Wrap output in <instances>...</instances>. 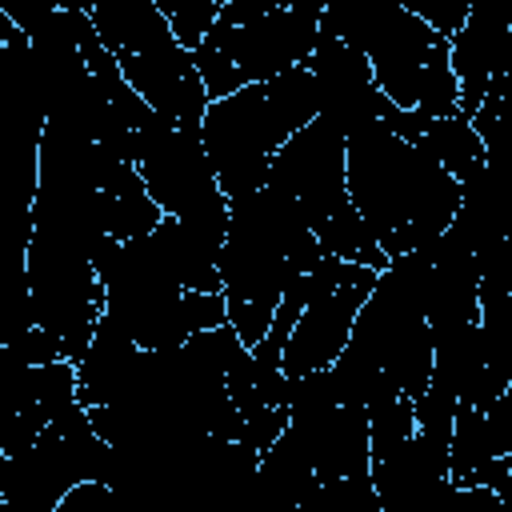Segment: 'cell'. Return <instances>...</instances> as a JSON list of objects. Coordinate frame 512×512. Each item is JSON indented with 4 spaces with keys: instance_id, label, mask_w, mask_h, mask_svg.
<instances>
[{
    "instance_id": "d6986e66",
    "label": "cell",
    "mask_w": 512,
    "mask_h": 512,
    "mask_svg": "<svg viewBox=\"0 0 512 512\" xmlns=\"http://www.w3.org/2000/svg\"><path fill=\"white\" fill-rule=\"evenodd\" d=\"M256 480L284 504L292 508H304L312 500V492L320 488V476H316V464L308 456V444L300 440V432L288 424L272 448L260 452V468H256Z\"/></svg>"
},
{
    "instance_id": "e0dca14e",
    "label": "cell",
    "mask_w": 512,
    "mask_h": 512,
    "mask_svg": "<svg viewBox=\"0 0 512 512\" xmlns=\"http://www.w3.org/2000/svg\"><path fill=\"white\" fill-rule=\"evenodd\" d=\"M512 64V24L472 16L452 32V72L460 80V112L476 116L488 84Z\"/></svg>"
},
{
    "instance_id": "2e32d148",
    "label": "cell",
    "mask_w": 512,
    "mask_h": 512,
    "mask_svg": "<svg viewBox=\"0 0 512 512\" xmlns=\"http://www.w3.org/2000/svg\"><path fill=\"white\" fill-rule=\"evenodd\" d=\"M396 136L420 144L424 152H432L456 180H464L472 168L484 164V140L472 124V116L464 112H448V116H432V112H412V108H396L388 104L380 116Z\"/></svg>"
},
{
    "instance_id": "30bf717a",
    "label": "cell",
    "mask_w": 512,
    "mask_h": 512,
    "mask_svg": "<svg viewBox=\"0 0 512 512\" xmlns=\"http://www.w3.org/2000/svg\"><path fill=\"white\" fill-rule=\"evenodd\" d=\"M376 276H380L376 268L340 256H324L320 268L308 272V300L280 360L288 380L312 368H328L344 352L352 324L376 288Z\"/></svg>"
},
{
    "instance_id": "ba28073f",
    "label": "cell",
    "mask_w": 512,
    "mask_h": 512,
    "mask_svg": "<svg viewBox=\"0 0 512 512\" xmlns=\"http://www.w3.org/2000/svg\"><path fill=\"white\" fill-rule=\"evenodd\" d=\"M24 284L32 320L60 340L68 360H80L108 308V292L92 252L64 236H52L48 228H32L24 244Z\"/></svg>"
},
{
    "instance_id": "9a60e30c",
    "label": "cell",
    "mask_w": 512,
    "mask_h": 512,
    "mask_svg": "<svg viewBox=\"0 0 512 512\" xmlns=\"http://www.w3.org/2000/svg\"><path fill=\"white\" fill-rule=\"evenodd\" d=\"M136 364H140L136 336L116 316L104 312L96 332H92V340H88V348H84V356L76 360V400L84 408L120 400L132 388Z\"/></svg>"
},
{
    "instance_id": "8992f818",
    "label": "cell",
    "mask_w": 512,
    "mask_h": 512,
    "mask_svg": "<svg viewBox=\"0 0 512 512\" xmlns=\"http://www.w3.org/2000/svg\"><path fill=\"white\" fill-rule=\"evenodd\" d=\"M104 480L124 488V456L96 432L88 408L68 404L24 452L4 456L0 496L12 512H56L68 488Z\"/></svg>"
},
{
    "instance_id": "52a82bcc",
    "label": "cell",
    "mask_w": 512,
    "mask_h": 512,
    "mask_svg": "<svg viewBox=\"0 0 512 512\" xmlns=\"http://www.w3.org/2000/svg\"><path fill=\"white\" fill-rule=\"evenodd\" d=\"M136 168L164 212L180 216L204 240L224 248L232 224V200L220 188L200 124H184L160 112L136 148Z\"/></svg>"
},
{
    "instance_id": "5b68a950",
    "label": "cell",
    "mask_w": 512,
    "mask_h": 512,
    "mask_svg": "<svg viewBox=\"0 0 512 512\" xmlns=\"http://www.w3.org/2000/svg\"><path fill=\"white\" fill-rule=\"evenodd\" d=\"M268 184L280 188L304 212L328 256L356 260L376 272L388 268V252L380 248V240L348 196V136L324 116L308 120L272 156Z\"/></svg>"
},
{
    "instance_id": "ac0fdd59",
    "label": "cell",
    "mask_w": 512,
    "mask_h": 512,
    "mask_svg": "<svg viewBox=\"0 0 512 512\" xmlns=\"http://www.w3.org/2000/svg\"><path fill=\"white\" fill-rule=\"evenodd\" d=\"M160 264L176 276L180 288H192V292H224V280H220V248L212 240H204L196 228H188L180 216L164 212V220L148 232Z\"/></svg>"
},
{
    "instance_id": "4fadbf2b",
    "label": "cell",
    "mask_w": 512,
    "mask_h": 512,
    "mask_svg": "<svg viewBox=\"0 0 512 512\" xmlns=\"http://www.w3.org/2000/svg\"><path fill=\"white\" fill-rule=\"evenodd\" d=\"M300 440L308 444V456L316 464L320 484L336 476H372V428H368V408L360 404H332L312 416H292L288 420Z\"/></svg>"
},
{
    "instance_id": "cb8c5ba5",
    "label": "cell",
    "mask_w": 512,
    "mask_h": 512,
    "mask_svg": "<svg viewBox=\"0 0 512 512\" xmlns=\"http://www.w3.org/2000/svg\"><path fill=\"white\" fill-rule=\"evenodd\" d=\"M284 8H292V12H304V16H324V8H328V0H280Z\"/></svg>"
},
{
    "instance_id": "3957f363",
    "label": "cell",
    "mask_w": 512,
    "mask_h": 512,
    "mask_svg": "<svg viewBox=\"0 0 512 512\" xmlns=\"http://www.w3.org/2000/svg\"><path fill=\"white\" fill-rule=\"evenodd\" d=\"M320 24L368 56L380 92L396 108L432 116L460 112L452 36L436 32L400 0H328Z\"/></svg>"
},
{
    "instance_id": "5bb4252c",
    "label": "cell",
    "mask_w": 512,
    "mask_h": 512,
    "mask_svg": "<svg viewBox=\"0 0 512 512\" xmlns=\"http://www.w3.org/2000/svg\"><path fill=\"white\" fill-rule=\"evenodd\" d=\"M432 348H436L432 352V384L448 388L460 404L488 408L508 388V380L488 360L480 320L432 328Z\"/></svg>"
},
{
    "instance_id": "603a6c76",
    "label": "cell",
    "mask_w": 512,
    "mask_h": 512,
    "mask_svg": "<svg viewBox=\"0 0 512 512\" xmlns=\"http://www.w3.org/2000/svg\"><path fill=\"white\" fill-rule=\"evenodd\" d=\"M476 116H488V120H504V124H512V64H508V68L488 84V92H484V100H480Z\"/></svg>"
},
{
    "instance_id": "44dd1931",
    "label": "cell",
    "mask_w": 512,
    "mask_h": 512,
    "mask_svg": "<svg viewBox=\"0 0 512 512\" xmlns=\"http://www.w3.org/2000/svg\"><path fill=\"white\" fill-rule=\"evenodd\" d=\"M156 8L168 16V24L184 48H196L220 16V0H156Z\"/></svg>"
},
{
    "instance_id": "6da1fadb",
    "label": "cell",
    "mask_w": 512,
    "mask_h": 512,
    "mask_svg": "<svg viewBox=\"0 0 512 512\" xmlns=\"http://www.w3.org/2000/svg\"><path fill=\"white\" fill-rule=\"evenodd\" d=\"M348 196L392 260L452 224L460 180L432 152L372 120L348 136Z\"/></svg>"
},
{
    "instance_id": "8fae6325",
    "label": "cell",
    "mask_w": 512,
    "mask_h": 512,
    "mask_svg": "<svg viewBox=\"0 0 512 512\" xmlns=\"http://www.w3.org/2000/svg\"><path fill=\"white\" fill-rule=\"evenodd\" d=\"M372 484L388 512H416L436 508L448 500L452 484V440L428 436L416 428L392 452L372 460Z\"/></svg>"
},
{
    "instance_id": "9c48e42d",
    "label": "cell",
    "mask_w": 512,
    "mask_h": 512,
    "mask_svg": "<svg viewBox=\"0 0 512 512\" xmlns=\"http://www.w3.org/2000/svg\"><path fill=\"white\" fill-rule=\"evenodd\" d=\"M316 36H320L316 16H304L280 4L244 24L216 20L212 32L192 48V56H196L208 96L220 100V96L240 92L244 84H260V80H272L304 64L316 48Z\"/></svg>"
},
{
    "instance_id": "7a4b0ae2",
    "label": "cell",
    "mask_w": 512,
    "mask_h": 512,
    "mask_svg": "<svg viewBox=\"0 0 512 512\" xmlns=\"http://www.w3.org/2000/svg\"><path fill=\"white\" fill-rule=\"evenodd\" d=\"M324 244L304 212L272 184L232 200L228 240L220 248V280L228 296V320L252 348L264 340L284 288L320 268Z\"/></svg>"
},
{
    "instance_id": "277c9868",
    "label": "cell",
    "mask_w": 512,
    "mask_h": 512,
    "mask_svg": "<svg viewBox=\"0 0 512 512\" xmlns=\"http://www.w3.org/2000/svg\"><path fill=\"white\" fill-rule=\"evenodd\" d=\"M316 112L320 92L308 64H296L272 80L244 84L240 92L212 100L200 120V136L228 200L264 188L272 156L308 120H316Z\"/></svg>"
},
{
    "instance_id": "ffe728a7",
    "label": "cell",
    "mask_w": 512,
    "mask_h": 512,
    "mask_svg": "<svg viewBox=\"0 0 512 512\" xmlns=\"http://www.w3.org/2000/svg\"><path fill=\"white\" fill-rule=\"evenodd\" d=\"M496 440H492V424L488 412L476 404H460L456 408V424H452V484H468V476L476 468H484L488 460H496Z\"/></svg>"
},
{
    "instance_id": "7402d4cb",
    "label": "cell",
    "mask_w": 512,
    "mask_h": 512,
    "mask_svg": "<svg viewBox=\"0 0 512 512\" xmlns=\"http://www.w3.org/2000/svg\"><path fill=\"white\" fill-rule=\"evenodd\" d=\"M408 12H416L420 20H428L436 32H444V36H452V32H460L464 28V20H468V0H400Z\"/></svg>"
},
{
    "instance_id": "7c38bea8",
    "label": "cell",
    "mask_w": 512,
    "mask_h": 512,
    "mask_svg": "<svg viewBox=\"0 0 512 512\" xmlns=\"http://www.w3.org/2000/svg\"><path fill=\"white\" fill-rule=\"evenodd\" d=\"M4 396H8L4 456H12L24 452L68 404H76V360L12 364Z\"/></svg>"
}]
</instances>
